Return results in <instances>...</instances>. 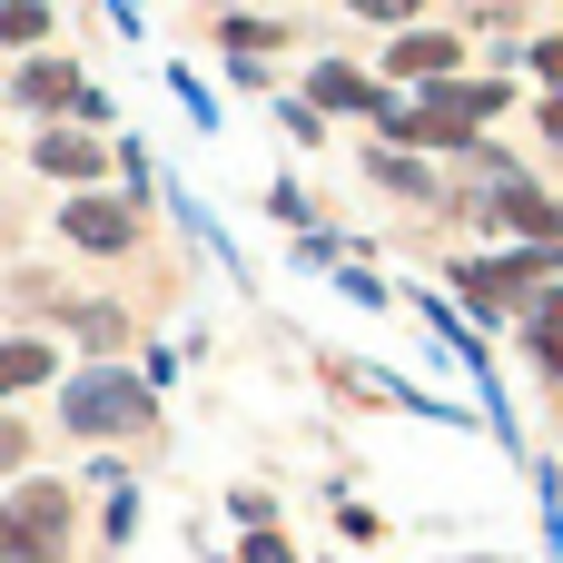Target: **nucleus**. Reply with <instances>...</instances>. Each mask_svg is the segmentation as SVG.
<instances>
[{"instance_id": "obj_1", "label": "nucleus", "mask_w": 563, "mask_h": 563, "mask_svg": "<svg viewBox=\"0 0 563 563\" xmlns=\"http://www.w3.org/2000/svg\"><path fill=\"white\" fill-rule=\"evenodd\" d=\"M59 544H69V495L59 485H30V495L0 505V554L10 563H59Z\"/></svg>"}, {"instance_id": "obj_2", "label": "nucleus", "mask_w": 563, "mask_h": 563, "mask_svg": "<svg viewBox=\"0 0 563 563\" xmlns=\"http://www.w3.org/2000/svg\"><path fill=\"white\" fill-rule=\"evenodd\" d=\"M485 119H495V89H455V79H445L426 109H396V99H386V129H396V139H426V148H435V139H475Z\"/></svg>"}, {"instance_id": "obj_3", "label": "nucleus", "mask_w": 563, "mask_h": 563, "mask_svg": "<svg viewBox=\"0 0 563 563\" xmlns=\"http://www.w3.org/2000/svg\"><path fill=\"white\" fill-rule=\"evenodd\" d=\"M129 426H148V386H129V376L69 386V435H129Z\"/></svg>"}, {"instance_id": "obj_4", "label": "nucleus", "mask_w": 563, "mask_h": 563, "mask_svg": "<svg viewBox=\"0 0 563 563\" xmlns=\"http://www.w3.org/2000/svg\"><path fill=\"white\" fill-rule=\"evenodd\" d=\"M20 99H30V109H79V119H99V89H89L69 59H30V69H20Z\"/></svg>"}, {"instance_id": "obj_5", "label": "nucleus", "mask_w": 563, "mask_h": 563, "mask_svg": "<svg viewBox=\"0 0 563 563\" xmlns=\"http://www.w3.org/2000/svg\"><path fill=\"white\" fill-rule=\"evenodd\" d=\"M495 218L525 228L534 247H563V208H554V198H534V188H495Z\"/></svg>"}, {"instance_id": "obj_6", "label": "nucleus", "mask_w": 563, "mask_h": 563, "mask_svg": "<svg viewBox=\"0 0 563 563\" xmlns=\"http://www.w3.org/2000/svg\"><path fill=\"white\" fill-rule=\"evenodd\" d=\"M69 238H79V247H129V208H119V198H79V208H69Z\"/></svg>"}, {"instance_id": "obj_7", "label": "nucleus", "mask_w": 563, "mask_h": 563, "mask_svg": "<svg viewBox=\"0 0 563 563\" xmlns=\"http://www.w3.org/2000/svg\"><path fill=\"white\" fill-rule=\"evenodd\" d=\"M396 69H406V79H445V69H455V40H445V30H406V40H396Z\"/></svg>"}, {"instance_id": "obj_8", "label": "nucleus", "mask_w": 563, "mask_h": 563, "mask_svg": "<svg viewBox=\"0 0 563 563\" xmlns=\"http://www.w3.org/2000/svg\"><path fill=\"white\" fill-rule=\"evenodd\" d=\"M49 376V346H30V336H10L0 346V396H20V386H40Z\"/></svg>"}, {"instance_id": "obj_9", "label": "nucleus", "mask_w": 563, "mask_h": 563, "mask_svg": "<svg viewBox=\"0 0 563 563\" xmlns=\"http://www.w3.org/2000/svg\"><path fill=\"white\" fill-rule=\"evenodd\" d=\"M40 168H49V178H89V168H99V148L59 129V139H40Z\"/></svg>"}, {"instance_id": "obj_10", "label": "nucleus", "mask_w": 563, "mask_h": 563, "mask_svg": "<svg viewBox=\"0 0 563 563\" xmlns=\"http://www.w3.org/2000/svg\"><path fill=\"white\" fill-rule=\"evenodd\" d=\"M317 99H327V109H386V99H366L356 69H317Z\"/></svg>"}, {"instance_id": "obj_11", "label": "nucleus", "mask_w": 563, "mask_h": 563, "mask_svg": "<svg viewBox=\"0 0 563 563\" xmlns=\"http://www.w3.org/2000/svg\"><path fill=\"white\" fill-rule=\"evenodd\" d=\"M534 356H544V366H563V297H544V307H534Z\"/></svg>"}, {"instance_id": "obj_12", "label": "nucleus", "mask_w": 563, "mask_h": 563, "mask_svg": "<svg viewBox=\"0 0 563 563\" xmlns=\"http://www.w3.org/2000/svg\"><path fill=\"white\" fill-rule=\"evenodd\" d=\"M40 30H49V10H40V0H10V10H0V40H20V49H30Z\"/></svg>"}, {"instance_id": "obj_13", "label": "nucleus", "mask_w": 563, "mask_h": 563, "mask_svg": "<svg viewBox=\"0 0 563 563\" xmlns=\"http://www.w3.org/2000/svg\"><path fill=\"white\" fill-rule=\"evenodd\" d=\"M376 178H386V188H406V198H426V168H416V158H396V148H376Z\"/></svg>"}, {"instance_id": "obj_14", "label": "nucleus", "mask_w": 563, "mask_h": 563, "mask_svg": "<svg viewBox=\"0 0 563 563\" xmlns=\"http://www.w3.org/2000/svg\"><path fill=\"white\" fill-rule=\"evenodd\" d=\"M356 10H366V20H406L416 0H356Z\"/></svg>"}, {"instance_id": "obj_15", "label": "nucleus", "mask_w": 563, "mask_h": 563, "mask_svg": "<svg viewBox=\"0 0 563 563\" xmlns=\"http://www.w3.org/2000/svg\"><path fill=\"white\" fill-rule=\"evenodd\" d=\"M247 563H287V544H277V534H257V544H247Z\"/></svg>"}, {"instance_id": "obj_16", "label": "nucleus", "mask_w": 563, "mask_h": 563, "mask_svg": "<svg viewBox=\"0 0 563 563\" xmlns=\"http://www.w3.org/2000/svg\"><path fill=\"white\" fill-rule=\"evenodd\" d=\"M534 69H544V79H563V40H544V49H534Z\"/></svg>"}]
</instances>
